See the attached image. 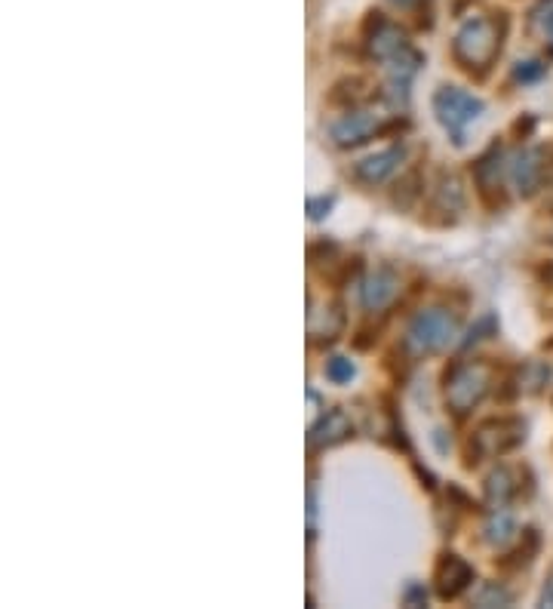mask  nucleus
I'll return each instance as SVG.
<instances>
[{
	"instance_id": "obj_1",
	"label": "nucleus",
	"mask_w": 553,
	"mask_h": 609,
	"mask_svg": "<svg viewBox=\"0 0 553 609\" xmlns=\"http://www.w3.org/2000/svg\"><path fill=\"white\" fill-rule=\"evenodd\" d=\"M489 388H492V367L483 360H458L446 370V379H443L446 406L458 416L480 406V400L489 394Z\"/></svg>"
},
{
	"instance_id": "obj_2",
	"label": "nucleus",
	"mask_w": 553,
	"mask_h": 609,
	"mask_svg": "<svg viewBox=\"0 0 553 609\" xmlns=\"http://www.w3.org/2000/svg\"><path fill=\"white\" fill-rule=\"evenodd\" d=\"M455 59L464 65V68H477V71H486L495 56L501 53V28L495 19L489 16H477L471 22H464L461 31L455 34Z\"/></svg>"
},
{
	"instance_id": "obj_3",
	"label": "nucleus",
	"mask_w": 553,
	"mask_h": 609,
	"mask_svg": "<svg viewBox=\"0 0 553 609\" xmlns=\"http://www.w3.org/2000/svg\"><path fill=\"white\" fill-rule=\"evenodd\" d=\"M461 323L455 314H449L446 308H431L421 311L412 317L409 330H406V348L421 357V354H437L446 351L455 339H458Z\"/></svg>"
},
{
	"instance_id": "obj_4",
	"label": "nucleus",
	"mask_w": 553,
	"mask_h": 609,
	"mask_svg": "<svg viewBox=\"0 0 553 609\" xmlns=\"http://www.w3.org/2000/svg\"><path fill=\"white\" fill-rule=\"evenodd\" d=\"M366 47H369V53H372L375 59L388 62L397 77H409V74L418 68V62H421V56H418V53L412 50V44H409L406 31L397 28L394 22H385V19L375 22L372 34H369V40H366Z\"/></svg>"
},
{
	"instance_id": "obj_5",
	"label": "nucleus",
	"mask_w": 553,
	"mask_h": 609,
	"mask_svg": "<svg viewBox=\"0 0 553 609\" xmlns=\"http://www.w3.org/2000/svg\"><path fill=\"white\" fill-rule=\"evenodd\" d=\"M434 111L440 117V124L455 136V142H464V130L474 124L483 114V102L471 93H464L458 87H440L434 96Z\"/></svg>"
},
{
	"instance_id": "obj_6",
	"label": "nucleus",
	"mask_w": 553,
	"mask_h": 609,
	"mask_svg": "<svg viewBox=\"0 0 553 609\" xmlns=\"http://www.w3.org/2000/svg\"><path fill=\"white\" fill-rule=\"evenodd\" d=\"M523 440H526V425L520 419H489L471 437V453L477 456L474 462L498 459L514 450V446H520Z\"/></svg>"
},
{
	"instance_id": "obj_7",
	"label": "nucleus",
	"mask_w": 553,
	"mask_h": 609,
	"mask_svg": "<svg viewBox=\"0 0 553 609\" xmlns=\"http://www.w3.org/2000/svg\"><path fill=\"white\" fill-rule=\"evenodd\" d=\"M381 130H388V114H378L372 108H360V111L345 114L342 120H335V124L329 127V136L335 139V145L351 148V145H360V142L372 139Z\"/></svg>"
},
{
	"instance_id": "obj_8",
	"label": "nucleus",
	"mask_w": 553,
	"mask_h": 609,
	"mask_svg": "<svg viewBox=\"0 0 553 609\" xmlns=\"http://www.w3.org/2000/svg\"><path fill=\"white\" fill-rule=\"evenodd\" d=\"M434 582H437V594L443 600H455L461 591H467L474 585V566L467 563L464 557H458V554H443L440 563H437Z\"/></svg>"
},
{
	"instance_id": "obj_9",
	"label": "nucleus",
	"mask_w": 553,
	"mask_h": 609,
	"mask_svg": "<svg viewBox=\"0 0 553 609\" xmlns=\"http://www.w3.org/2000/svg\"><path fill=\"white\" fill-rule=\"evenodd\" d=\"M400 293V277L391 271V268H378L375 274L366 277L363 283V302L366 308L372 311H381V308H388Z\"/></svg>"
},
{
	"instance_id": "obj_10",
	"label": "nucleus",
	"mask_w": 553,
	"mask_h": 609,
	"mask_svg": "<svg viewBox=\"0 0 553 609\" xmlns=\"http://www.w3.org/2000/svg\"><path fill=\"white\" fill-rule=\"evenodd\" d=\"M354 434V425L345 410H329L314 428H311V450H323V446H335L345 437Z\"/></svg>"
},
{
	"instance_id": "obj_11",
	"label": "nucleus",
	"mask_w": 553,
	"mask_h": 609,
	"mask_svg": "<svg viewBox=\"0 0 553 609\" xmlns=\"http://www.w3.org/2000/svg\"><path fill=\"white\" fill-rule=\"evenodd\" d=\"M544 154L541 148H523L514 164H510V176H514V185L520 188V194H532L538 185H541V176H544Z\"/></svg>"
},
{
	"instance_id": "obj_12",
	"label": "nucleus",
	"mask_w": 553,
	"mask_h": 609,
	"mask_svg": "<svg viewBox=\"0 0 553 609\" xmlns=\"http://www.w3.org/2000/svg\"><path fill=\"white\" fill-rule=\"evenodd\" d=\"M400 164H403V148H388V151H378V154L360 160L354 176L366 185H378V182H385Z\"/></svg>"
},
{
	"instance_id": "obj_13",
	"label": "nucleus",
	"mask_w": 553,
	"mask_h": 609,
	"mask_svg": "<svg viewBox=\"0 0 553 609\" xmlns=\"http://www.w3.org/2000/svg\"><path fill=\"white\" fill-rule=\"evenodd\" d=\"M345 327V311L342 305H326L323 311H311V320H308V333L311 339H320V342H329L342 333Z\"/></svg>"
},
{
	"instance_id": "obj_14",
	"label": "nucleus",
	"mask_w": 553,
	"mask_h": 609,
	"mask_svg": "<svg viewBox=\"0 0 553 609\" xmlns=\"http://www.w3.org/2000/svg\"><path fill=\"white\" fill-rule=\"evenodd\" d=\"M474 179H477V188H480L483 197H492V191L501 188V151H498V148L486 151V154L477 160Z\"/></svg>"
},
{
	"instance_id": "obj_15",
	"label": "nucleus",
	"mask_w": 553,
	"mask_h": 609,
	"mask_svg": "<svg viewBox=\"0 0 553 609\" xmlns=\"http://www.w3.org/2000/svg\"><path fill=\"white\" fill-rule=\"evenodd\" d=\"M514 468H498V471H492L489 477H486V496H489V502L492 505H507L510 499H514L517 493H520V486L514 483Z\"/></svg>"
},
{
	"instance_id": "obj_16",
	"label": "nucleus",
	"mask_w": 553,
	"mask_h": 609,
	"mask_svg": "<svg viewBox=\"0 0 553 609\" xmlns=\"http://www.w3.org/2000/svg\"><path fill=\"white\" fill-rule=\"evenodd\" d=\"M464 207V191H461V185H458V179L455 176H443V182L437 185V200H434V210H440V213H458Z\"/></svg>"
},
{
	"instance_id": "obj_17",
	"label": "nucleus",
	"mask_w": 553,
	"mask_h": 609,
	"mask_svg": "<svg viewBox=\"0 0 553 609\" xmlns=\"http://www.w3.org/2000/svg\"><path fill=\"white\" fill-rule=\"evenodd\" d=\"M486 539H489L492 545H498V548H504L507 542H514V539H517V526H514V520H510L507 514L492 517L489 526H486Z\"/></svg>"
},
{
	"instance_id": "obj_18",
	"label": "nucleus",
	"mask_w": 553,
	"mask_h": 609,
	"mask_svg": "<svg viewBox=\"0 0 553 609\" xmlns=\"http://www.w3.org/2000/svg\"><path fill=\"white\" fill-rule=\"evenodd\" d=\"M477 606H510V594L498 585V582H486L480 585V591L474 594Z\"/></svg>"
},
{
	"instance_id": "obj_19",
	"label": "nucleus",
	"mask_w": 553,
	"mask_h": 609,
	"mask_svg": "<svg viewBox=\"0 0 553 609\" xmlns=\"http://www.w3.org/2000/svg\"><path fill=\"white\" fill-rule=\"evenodd\" d=\"M326 379H332V382H338V385L351 382V379H354V363H351L348 357H332V360L326 363Z\"/></svg>"
},
{
	"instance_id": "obj_20",
	"label": "nucleus",
	"mask_w": 553,
	"mask_h": 609,
	"mask_svg": "<svg viewBox=\"0 0 553 609\" xmlns=\"http://www.w3.org/2000/svg\"><path fill=\"white\" fill-rule=\"evenodd\" d=\"M329 207H332V200H329V197H320V200H308V213H311V219H323Z\"/></svg>"
},
{
	"instance_id": "obj_21",
	"label": "nucleus",
	"mask_w": 553,
	"mask_h": 609,
	"mask_svg": "<svg viewBox=\"0 0 553 609\" xmlns=\"http://www.w3.org/2000/svg\"><path fill=\"white\" fill-rule=\"evenodd\" d=\"M541 600H544V606H553V582L544 588V597H541Z\"/></svg>"
},
{
	"instance_id": "obj_22",
	"label": "nucleus",
	"mask_w": 553,
	"mask_h": 609,
	"mask_svg": "<svg viewBox=\"0 0 553 609\" xmlns=\"http://www.w3.org/2000/svg\"><path fill=\"white\" fill-rule=\"evenodd\" d=\"M391 4H394V7H403V10H406V7H415L418 0H391Z\"/></svg>"
}]
</instances>
